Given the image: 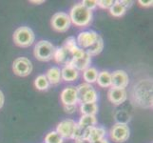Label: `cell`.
I'll list each match as a JSON object with an SVG mask.
<instances>
[{
	"mask_svg": "<svg viewBox=\"0 0 153 143\" xmlns=\"http://www.w3.org/2000/svg\"><path fill=\"white\" fill-rule=\"evenodd\" d=\"M133 103L143 109L152 108V81L150 79H141L134 84L131 93Z\"/></svg>",
	"mask_w": 153,
	"mask_h": 143,
	"instance_id": "obj_1",
	"label": "cell"
},
{
	"mask_svg": "<svg viewBox=\"0 0 153 143\" xmlns=\"http://www.w3.org/2000/svg\"><path fill=\"white\" fill-rule=\"evenodd\" d=\"M71 22L78 28H85L91 23L92 12L85 8L82 4H75L70 12Z\"/></svg>",
	"mask_w": 153,
	"mask_h": 143,
	"instance_id": "obj_2",
	"label": "cell"
},
{
	"mask_svg": "<svg viewBox=\"0 0 153 143\" xmlns=\"http://www.w3.org/2000/svg\"><path fill=\"white\" fill-rule=\"evenodd\" d=\"M13 38L16 46L21 48H28L33 44L35 35L30 28L23 26V27H19L14 31Z\"/></svg>",
	"mask_w": 153,
	"mask_h": 143,
	"instance_id": "obj_3",
	"label": "cell"
},
{
	"mask_svg": "<svg viewBox=\"0 0 153 143\" xmlns=\"http://www.w3.org/2000/svg\"><path fill=\"white\" fill-rule=\"evenodd\" d=\"M55 47L47 40H40L35 44L33 49L34 57L39 61L47 62L53 59Z\"/></svg>",
	"mask_w": 153,
	"mask_h": 143,
	"instance_id": "obj_4",
	"label": "cell"
},
{
	"mask_svg": "<svg viewBox=\"0 0 153 143\" xmlns=\"http://www.w3.org/2000/svg\"><path fill=\"white\" fill-rule=\"evenodd\" d=\"M51 25L52 29L58 33H65L70 29L71 22L68 13L60 12L52 15L51 19Z\"/></svg>",
	"mask_w": 153,
	"mask_h": 143,
	"instance_id": "obj_5",
	"label": "cell"
},
{
	"mask_svg": "<svg viewBox=\"0 0 153 143\" xmlns=\"http://www.w3.org/2000/svg\"><path fill=\"white\" fill-rule=\"evenodd\" d=\"M130 131L128 124L116 123L114 124L109 132V136L114 142L123 143L129 139Z\"/></svg>",
	"mask_w": 153,
	"mask_h": 143,
	"instance_id": "obj_6",
	"label": "cell"
},
{
	"mask_svg": "<svg viewBox=\"0 0 153 143\" xmlns=\"http://www.w3.org/2000/svg\"><path fill=\"white\" fill-rule=\"evenodd\" d=\"M13 71L14 75L21 77H25L30 75L33 72V64L27 57H18L13 61Z\"/></svg>",
	"mask_w": 153,
	"mask_h": 143,
	"instance_id": "obj_7",
	"label": "cell"
},
{
	"mask_svg": "<svg viewBox=\"0 0 153 143\" xmlns=\"http://www.w3.org/2000/svg\"><path fill=\"white\" fill-rule=\"evenodd\" d=\"M77 123L72 119H66L63 120L57 125L56 127V132L57 134H59L63 139H73V134L76 129Z\"/></svg>",
	"mask_w": 153,
	"mask_h": 143,
	"instance_id": "obj_8",
	"label": "cell"
},
{
	"mask_svg": "<svg viewBox=\"0 0 153 143\" xmlns=\"http://www.w3.org/2000/svg\"><path fill=\"white\" fill-rule=\"evenodd\" d=\"M98 34L93 31H85L78 34L76 43L77 46L82 50H87L91 47L98 37Z\"/></svg>",
	"mask_w": 153,
	"mask_h": 143,
	"instance_id": "obj_9",
	"label": "cell"
},
{
	"mask_svg": "<svg viewBox=\"0 0 153 143\" xmlns=\"http://www.w3.org/2000/svg\"><path fill=\"white\" fill-rule=\"evenodd\" d=\"M129 77L124 70H117L111 73V87L117 89H126L128 86Z\"/></svg>",
	"mask_w": 153,
	"mask_h": 143,
	"instance_id": "obj_10",
	"label": "cell"
},
{
	"mask_svg": "<svg viewBox=\"0 0 153 143\" xmlns=\"http://www.w3.org/2000/svg\"><path fill=\"white\" fill-rule=\"evenodd\" d=\"M60 99L61 102L63 103V106L76 105V103L78 102V94L76 91V87L68 86L65 88L61 93Z\"/></svg>",
	"mask_w": 153,
	"mask_h": 143,
	"instance_id": "obj_11",
	"label": "cell"
},
{
	"mask_svg": "<svg viewBox=\"0 0 153 143\" xmlns=\"http://www.w3.org/2000/svg\"><path fill=\"white\" fill-rule=\"evenodd\" d=\"M108 98L113 105H121L128 99V93L126 89L110 88L108 92Z\"/></svg>",
	"mask_w": 153,
	"mask_h": 143,
	"instance_id": "obj_12",
	"label": "cell"
},
{
	"mask_svg": "<svg viewBox=\"0 0 153 143\" xmlns=\"http://www.w3.org/2000/svg\"><path fill=\"white\" fill-rule=\"evenodd\" d=\"M91 57L86 52V54L81 57H78V58L71 57V59L70 60V62H68V64L71 65V67H73L75 70L79 72V71H85L86 69H88L89 65H91Z\"/></svg>",
	"mask_w": 153,
	"mask_h": 143,
	"instance_id": "obj_13",
	"label": "cell"
},
{
	"mask_svg": "<svg viewBox=\"0 0 153 143\" xmlns=\"http://www.w3.org/2000/svg\"><path fill=\"white\" fill-rule=\"evenodd\" d=\"M107 131L102 126H93L91 128H89L87 132L86 139H88L91 142L97 141L100 139H105Z\"/></svg>",
	"mask_w": 153,
	"mask_h": 143,
	"instance_id": "obj_14",
	"label": "cell"
},
{
	"mask_svg": "<svg viewBox=\"0 0 153 143\" xmlns=\"http://www.w3.org/2000/svg\"><path fill=\"white\" fill-rule=\"evenodd\" d=\"M61 76H62V80H64L66 82H72L75 81L79 77V72L71 65L67 64L61 70Z\"/></svg>",
	"mask_w": 153,
	"mask_h": 143,
	"instance_id": "obj_15",
	"label": "cell"
},
{
	"mask_svg": "<svg viewBox=\"0 0 153 143\" xmlns=\"http://www.w3.org/2000/svg\"><path fill=\"white\" fill-rule=\"evenodd\" d=\"M53 59L57 63H64V64H68L70 60L71 59V55L68 54V51L64 47H57L54 50L53 54Z\"/></svg>",
	"mask_w": 153,
	"mask_h": 143,
	"instance_id": "obj_16",
	"label": "cell"
},
{
	"mask_svg": "<svg viewBox=\"0 0 153 143\" xmlns=\"http://www.w3.org/2000/svg\"><path fill=\"white\" fill-rule=\"evenodd\" d=\"M50 82V85H58L62 81L61 70L58 67L50 68L45 75Z\"/></svg>",
	"mask_w": 153,
	"mask_h": 143,
	"instance_id": "obj_17",
	"label": "cell"
},
{
	"mask_svg": "<svg viewBox=\"0 0 153 143\" xmlns=\"http://www.w3.org/2000/svg\"><path fill=\"white\" fill-rule=\"evenodd\" d=\"M103 49H104V40L101 37V35H98L96 41L85 51L87 54L91 57V56H95V55H98L99 54H101Z\"/></svg>",
	"mask_w": 153,
	"mask_h": 143,
	"instance_id": "obj_18",
	"label": "cell"
},
{
	"mask_svg": "<svg viewBox=\"0 0 153 143\" xmlns=\"http://www.w3.org/2000/svg\"><path fill=\"white\" fill-rule=\"evenodd\" d=\"M96 124H97L96 116L87 115H83L81 116L80 120H79V122L77 123V125L84 130H88L89 128H91V127L96 126Z\"/></svg>",
	"mask_w": 153,
	"mask_h": 143,
	"instance_id": "obj_19",
	"label": "cell"
},
{
	"mask_svg": "<svg viewBox=\"0 0 153 143\" xmlns=\"http://www.w3.org/2000/svg\"><path fill=\"white\" fill-rule=\"evenodd\" d=\"M96 83L101 88L111 87V73L108 71H102L98 73Z\"/></svg>",
	"mask_w": 153,
	"mask_h": 143,
	"instance_id": "obj_20",
	"label": "cell"
},
{
	"mask_svg": "<svg viewBox=\"0 0 153 143\" xmlns=\"http://www.w3.org/2000/svg\"><path fill=\"white\" fill-rule=\"evenodd\" d=\"M98 71L94 67H88L85 71H83V79L88 84H92L96 82L98 76Z\"/></svg>",
	"mask_w": 153,
	"mask_h": 143,
	"instance_id": "obj_21",
	"label": "cell"
},
{
	"mask_svg": "<svg viewBox=\"0 0 153 143\" xmlns=\"http://www.w3.org/2000/svg\"><path fill=\"white\" fill-rule=\"evenodd\" d=\"M98 105L96 103H81L80 112L83 115H95L98 113Z\"/></svg>",
	"mask_w": 153,
	"mask_h": 143,
	"instance_id": "obj_22",
	"label": "cell"
},
{
	"mask_svg": "<svg viewBox=\"0 0 153 143\" xmlns=\"http://www.w3.org/2000/svg\"><path fill=\"white\" fill-rule=\"evenodd\" d=\"M126 13V8L122 4L119 2V0L114 1V4L109 9V13L112 15L113 17H121Z\"/></svg>",
	"mask_w": 153,
	"mask_h": 143,
	"instance_id": "obj_23",
	"label": "cell"
},
{
	"mask_svg": "<svg viewBox=\"0 0 153 143\" xmlns=\"http://www.w3.org/2000/svg\"><path fill=\"white\" fill-rule=\"evenodd\" d=\"M34 86L39 91H46L50 87V82L45 75H40L35 78Z\"/></svg>",
	"mask_w": 153,
	"mask_h": 143,
	"instance_id": "obj_24",
	"label": "cell"
},
{
	"mask_svg": "<svg viewBox=\"0 0 153 143\" xmlns=\"http://www.w3.org/2000/svg\"><path fill=\"white\" fill-rule=\"evenodd\" d=\"M98 100V94L96 90L92 88L88 91L81 99V103H96Z\"/></svg>",
	"mask_w": 153,
	"mask_h": 143,
	"instance_id": "obj_25",
	"label": "cell"
},
{
	"mask_svg": "<svg viewBox=\"0 0 153 143\" xmlns=\"http://www.w3.org/2000/svg\"><path fill=\"white\" fill-rule=\"evenodd\" d=\"M64 139L63 137L57 134L56 131H51L50 133L47 134L45 136V143H63Z\"/></svg>",
	"mask_w": 153,
	"mask_h": 143,
	"instance_id": "obj_26",
	"label": "cell"
},
{
	"mask_svg": "<svg viewBox=\"0 0 153 143\" xmlns=\"http://www.w3.org/2000/svg\"><path fill=\"white\" fill-rule=\"evenodd\" d=\"M63 47H64L65 49L68 51V52L71 55H72L73 52H74L79 48L77 46V43H76V39H75V37H73V36H70V37L65 41V44Z\"/></svg>",
	"mask_w": 153,
	"mask_h": 143,
	"instance_id": "obj_27",
	"label": "cell"
},
{
	"mask_svg": "<svg viewBox=\"0 0 153 143\" xmlns=\"http://www.w3.org/2000/svg\"><path fill=\"white\" fill-rule=\"evenodd\" d=\"M93 87L91 85V84H88V83H81L79 84V85L76 87V91H77V94H78V101L80 102L82 97H84V94H85L88 91H89L91 89H92Z\"/></svg>",
	"mask_w": 153,
	"mask_h": 143,
	"instance_id": "obj_28",
	"label": "cell"
},
{
	"mask_svg": "<svg viewBox=\"0 0 153 143\" xmlns=\"http://www.w3.org/2000/svg\"><path fill=\"white\" fill-rule=\"evenodd\" d=\"M129 118H130L129 115L126 112H125V111H123V110L118 111V112L116 113V115H115V120L117 121V123H124V124H126L125 121H124V118H126V121H129V119H130Z\"/></svg>",
	"mask_w": 153,
	"mask_h": 143,
	"instance_id": "obj_29",
	"label": "cell"
},
{
	"mask_svg": "<svg viewBox=\"0 0 153 143\" xmlns=\"http://www.w3.org/2000/svg\"><path fill=\"white\" fill-rule=\"evenodd\" d=\"M113 4V0H99V1H97V6L101 9H110Z\"/></svg>",
	"mask_w": 153,
	"mask_h": 143,
	"instance_id": "obj_30",
	"label": "cell"
},
{
	"mask_svg": "<svg viewBox=\"0 0 153 143\" xmlns=\"http://www.w3.org/2000/svg\"><path fill=\"white\" fill-rule=\"evenodd\" d=\"M81 4L89 10H92L97 7V1H95V0H84Z\"/></svg>",
	"mask_w": 153,
	"mask_h": 143,
	"instance_id": "obj_31",
	"label": "cell"
},
{
	"mask_svg": "<svg viewBox=\"0 0 153 143\" xmlns=\"http://www.w3.org/2000/svg\"><path fill=\"white\" fill-rule=\"evenodd\" d=\"M64 110H65V112L68 113V114H73L76 111V105L64 106Z\"/></svg>",
	"mask_w": 153,
	"mask_h": 143,
	"instance_id": "obj_32",
	"label": "cell"
},
{
	"mask_svg": "<svg viewBox=\"0 0 153 143\" xmlns=\"http://www.w3.org/2000/svg\"><path fill=\"white\" fill-rule=\"evenodd\" d=\"M119 2L126 8V10L131 8V7H132V5H133V1H131V0H129V1H128V0H119Z\"/></svg>",
	"mask_w": 153,
	"mask_h": 143,
	"instance_id": "obj_33",
	"label": "cell"
},
{
	"mask_svg": "<svg viewBox=\"0 0 153 143\" xmlns=\"http://www.w3.org/2000/svg\"><path fill=\"white\" fill-rule=\"evenodd\" d=\"M138 3L141 5L142 7L147 8V7H151L152 6L153 1H152V0H149V1H143V0H139Z\"/></svg>",
	"mask_w": 153,
	"mask_h": 143,
	"instance_id": "obj_34",
	"label": "cell"
},
{
	"mask_svg": "<svg viewBox=\"0 0 153 143\" xmlns=\"http://www.w3.org/2000/svg\"><path fill=\"white\" fill-rule=\"evenodd\" d=\"M4 101H5V97H4V94L3 93L0 91V109L3 107L4 105Z\"/></svg>",
	"mask_w": 153,
	"mask_h": 143,
	"instance_id": "obj_35",
	"label": "cell"
},
{
	"mask_svg": "<svg viewBox=\"0 0 153 143\" xmlns=\"http://www.w3.org/2000/svg\"><path fill=\"white\" fill-rule=\"evenodd\" d=\"M75 143H91V142L87 139H82L75 140Z\"/></svg>",
	"mask_w": 153,
	"mask_h": 143,
	"instance_id": "obj_36",
	"label": "cell"
},
{
	"mask_svg": "<svg viewBox=\"0 0 153 143\" xmlns=\"http://www.w3.org/2000/svg\"><path fill=\"white\" fill-rule=\"evenodd\" d=\"M91 143H109V141L107 139H100V140H97V141H93Z\"/></svg>",
	"mask_w": 153,
	"mask_h": 143,
	"instance_id": "obj_37",
	"label": "cell"
},
{
	"mask_svg": "<svg viewBox=\"0 0 153 143\" xmlns=\"http://www.w3.org/2000/svg\"><path fill=\"white\" fill-rule=\"evenodd\" d=\"M30 3H33V4H36V5H39V4H42V3H44L45 1H44V0H41V1H36V0H35V1H34V0H30Z\"/></svg>",
	"mask_w": 153,
	"mask_h": 143,
	"instance_id": "obj_38",
	"label": "cell"
}]
</instances>
